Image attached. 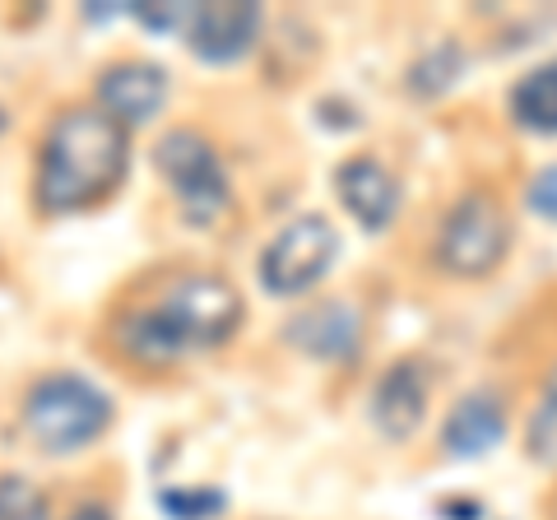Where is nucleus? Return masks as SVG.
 Here are the masks:
<instances>
[{
  "mask_svg": "<svg viewBox=\"0 0 557 520\" xmlns=\"http://www.w3.org/2000/svg\"><path fill=\"white\" fill-rule=\"evenodd\" d=\"M260 28V10L242 5V0H214V5H196L186 24V47L209 65H228L247 57Z\"/></svg>",
  "mask_w": 557,
  "mask_h": 520,
  "instance_id": "nucleus-7",
  "label": "nucleus"
},
{
  "mask_svg": "<svg viewBox=\"0 0 557 520\" xmlns=\"http://www.w3.org/2000/svg\"><path fill=\"white\" fill-rule=\"evenodd\" d=\"M456 65H460L456 47H437V51H432V57H428V61H423V65H418V71H413V84H423V75H432L423 94H442L446 84L456 79Z\"/></svg>",
  "mask_w": 557,
  "mask_h": 520,
  "instance_id": "nucleus-18",
  "label": "nucleus"
},
{
  "mask_svg": "<svg viewBox=\"0 0 557 520\" xmlns=\"http://www.w3.org/2000/svg\"><path fill=\"white\" fill-rule=\"evenodd\" d=\"M131 163V135L102 108H75L57 116L38 153V205L47 214L89 210L112 196Z\"/></svg>",
  "mask_w": 557,
  "mask_h": 520,
  "instance_id": "nucleus-1",
  "label": "nucleus"
},
{
  "mask_svg": "<svg viewBox=\"0 0 557 520\" xmlns=\"http://www.w3.org/2000/svg\"><path fill=\"white\" fill-rule=\"evenodd\" d=\"M502 437H507V409H502V400L487 395V391L465 395V400L450 409L446 428H442V446L450 450V456H465V460L493 450Z\"/></svg>",
  "mask_w": 557,
  "mask_h": 520,
  "instance_id": "nucleus-12",
  "label": "nucleus"
},
{
  "mask_svg": "<svg viewBox=\"0 0 557 520\" xmlns=\"http://www.w3.org/2000/svg\"><path fill=\"white\" fill-rule=\"evenodd\" d=\"M335 190H339L344 210L354 214L368 233H381L395 219V210H399V186H395V177L376 159H348V163H339Z\"/></svg>",
  "mask_w": 557,
  "mask_h": 520,
  "instance_id": "nucleus-10",
  "label": "nucleus"
},
{
  "mask_svg": "<svg viewBox=\"0 0 557 520\" xmlns=\"http://www.w3.org/2000/svg\"><path fill=\"white\" fill-rule=\"evenodd\" d=\"M168 102V71L153 61H121L108 65L98 79V108L116 116L121 126H145Z\"/></svg>",
  "mask_w": 557,
  "mask_h": 520,
  "instance_id": "nucleus-8",
  "label": "nucleus"
},
{
  "mask_svg": "<svg viewBox=\"0 0 557 520\" xmlns=\"http://www.w3.org/2000/svg\"><path fill=\"white\" fill-rule=\"evenodd\" d=\"M0 131H5V112H0Z\"/></svg>",
  "mask_w": 557,
  "mask_h": 520,
  "instance_id": "nucleus-21",
  "label": "nucleus"
},
{
  "mask_svg": "<svg viewBox=\"0 0 557 520\" xmlns=\"http://www.w3.org/2000/svg\"><path fill=\"white\" fill-rule=\"evenodd\" d=\"M242 298L219 274H182L149 311L126 325V349L145 362H177L182 354L219 349L242 325Z\"/></svg>",
  "mask_w": 557,
  "mask_h": 520,
  "instance_id": "nucleus-2",
  "label": "nucleus"
},
{
  "mask_svg": "<svg viewBox=\"0 0 557 520\" xmlns=\"http://www.w3.org/2000/svg\"><path fill=\"white\" fill-rule=\"evenodd\" d=\"M530 210L544 214V219H557V163L544 168L539 177L530 182Z\"/></svg>",
  "mask_w": 557,
  "mask_h": 520,
  "instance_id": "nucleus-19",
  "label": "nucleus"
},
{
  "mask_svg": "<svg viewBox=\"0 0 557 520\" xmlns=\"http://www.w3.org/2000/svg\"><path fill=\"white\" fill-rule=\"evenodd\" d=\"M0 520H47V497L28 479H0Z\"/></svg>",
  "mask_w": 557,
  "mask_h": 520,
  "instance_id": "nucleus-16",
  "label": "nucleus"
},
{
  "mask_svg": "<svg viewBox=\"0 0 557 520\" xmlns=\"http://www.w3.org/2000/svg\"><path fill=\"white\" fill-rule=\"evenodd\" d=\"M159 172L168 177L177 210L190 228H209L228 210V172H223L214 145L196 131H172L159 140Z\"/></svg>",
  "mask_w": 557,
  "mask_h": 520,
  "instance_id": "nucleus-5",
  "label": "nucleus"
},
{
  "mask_svg": "<svg viewBox=\"0 0 557 520\" xmlns=\"http://www.w3.org/2000/svg\"><path fill=\"white\" fill-rule=\"evenodd\" d=\"M65 520H112V511L108 507H79V511H70Z\"/></svg>",
  "mask_w": 557,
  "mask_h": 520,
  "instance_id": "nucleus-20",
  "label": "nucleus"
},
{
  "mask_svg": "<svg viewBox=\"0 0 557 520\" xmlns=\"http://www.w3.org/2000/svg\"><path fill=\"white\" fill-rule=\"evenodd\" d=\"M511 251V219L507 210L474 190L465 196L456 210L446 214L442 223V237H437V265L456 280H483L502 265V256Z\"/></svg>",
  "mask_w": 557,
  "mask_h": 520,
  "instance_id": "nucleus-4",
  "label": "nucleus"
},
{
  "mask_svg": "<svg viewBox=\"0 0 557 520\" xmlns=\"http://www.w3.org/2000/svg\"><path fill=\"white\" fill-rule=\"evenodd\" d=\"M511 116L520 131L557 135V61H544L539 71L511 89Z\"/></svg>",
  "mask_w": 557,
  "mask_h": 520,
  "instance_id": "nucleus-13",
  "label": "nucleus"
},
{
  "mask_svg": "<svg viewBox=\"0 0 557 520\" xmlns=\"http://www.w3.org/2000/svg\"><path fill=\"white\" fill-rule=\"evenodd\" d=\"M153 502H159V511L168 520H214L228 511L223 488H163Z\"/></svg>",
  "mask_w": 557,
  "mask_h": 520,
  "instance_id": "nucleus-15",
  "label": "nucleus"
},
{
  "mask_svg": "<svg viewBox=\"0 0 557 520\" xmlns=\"http://www.w3.org/2000/svg\"><path fill=\"white\" fill-rule=\"evenodd\" d=\"M335 256H339V233L330 228V219L302 214L288 228H278L270 247L260 251V284L274 298H298V293L325 280Z\"/></svg>",
  "mask_w": 557,
  "mask_h": 520,
  "instance_id": "nucleus-6",
  "label": "nucleus"
},
{
  "mask_svg": "<svg viewBox=\"0 0 557 520\" xmlns=\"http://www.w3.org/2000/svg\"><path fill=\"white\" fill-rule=\"evenodd\" d=\"M428 413V376L418 372V362H395L381 372L372 391V423L386 432L391 442H405L423 428Z\"/></svg>",
  "mask_w": 557,
  "mask_h": 520,
  "instance_id": "nucleus-9",
  "label": "nucleus"
},
{
  "mask_svg": "<svg viewBox=\"0 0 557 520\" xmlns=\"http://www.w3.org/2000/svg\"><path fill=\"white\" fill-rule=\"evenodd\" d=\"M525 446H530V460L557 470V368H553V376L544 381V395H539V405H534V413H530Z\"/></svg>",
  "mask_w": 557,
  "mask_h": 520,
  "instance_id": "nucleus-14",
  "label": "nucleus"
},
{
  "mask_svg": "<svg viewBox=\"0 0 557 520\" xmlns=\"http://www.w3.org/2000/svg\"><path fill=\"white\" fill-rule=\"evenodd\" d=\"M112 423V400L94 381L75 372L42 376L24 400V432L47 456H70V450L98 442Z\"/></svg>",
  "mask_w": 557,
  "mask_h": 520,
  "instance_id": "nucleus-3",
  "label": "nucleus"
},
{
  "mask_svg": "<svg viewBox=\"0 0 557 520\" xmlns=\"http://www.w3.org/2000/svg\"><path fill=\"white\" fill-rule=\"evenodd\" d=\"M190 10H196V5H153V0H139V5H131L126 14L145 24L149 33H186Z\"/></svg>",
  "mask_w": 557,
  "mask_h": 520,
  "instance_id": "nucleus-17",
  "label": "nucleus"
},
{
  "mask_svg": "<svg viewBox=\"0 0 557 520\" xmlns=\"http://www.w3.org/2000/svg\"><path fill=\"white\" fill-rule=\"evenodd\" d=\"M362 317L348 302H317L288 321V344L311 358H348L358 354Z\"/></svg>",
  "mask_w": 557,
  "mask_h": 520,
  "instance_id": "nucleus-11",
  "label": "nucleus"
}]
</instances>
